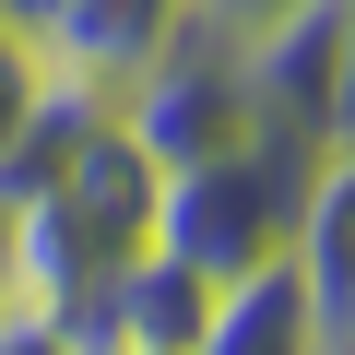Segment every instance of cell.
<instances>
[{"instance_id":"5b68a950","label":"cell","mask_w":355,"mask_h":355,"mask_svg":"<svg viewBox=\"0 0 355 355\" xmlns=\"http://www.w3.org/2000/svg\"><path fill=\"white\" fill-rule=\"evenodd\" d=\"M320 355H355V130L308 154V202H296V249H284Z\"/></svg>"},{"instance_id":"3957f363","label":"cell","mask_w":355,"mask_h":355,"mask_svg":"<svg viewBox=\"0 0 355 355\" xmlns=\"http://www.w3.org/2000/svg\"><path fill=\"white\" fill-rule=\"evenodd\" d=\"M119 119H130V142L154 154V166H202V154H237L249 130H261V95H249V60H237V36H214V24H190L130 95H119Z\"/></svg>"},{"instance_id":"7a4b0ae2","label":"cell","mask_w":355,"mask_h":355,"mask_svg":"<svg viewBox=\"0 0 355 355\" xmlns=\"http://www.w3.org/2000/svg\"><path fill=\"white\" fill-rule=\"evenodd\" d=\"M308 154L320 142H284V130H249L237 154H202V166H166V202H154V249L190 261L202 284H249L296 249V202H308Z\"/></svg>"},{"instance_id":"ba28073f","label":"cell","mask_w":355,"mask_h":355,"mask_svg":"<svg viewBox=\"0 0 355 355\" xmlns=\"http://www.w3.org/2000/svg\"><path fill=\"white\" fill-rule=\"evenodd\" d=\"M0 355H83L60 320H36V308H12V320H0Z\"/></svg>"},{"instance_id":"6da1fadb","label":"cell","mask_w":355,"mask_h":355,"mask_svg":"<svg viewBox=\"0 0 355 355\" xmlns=\"http://www.w3.org/2000/svg\"><path fill=\"white\" fill-rule=\"evenodd\" d=\"M154 202H166V166L130 142L119 107L48 83L36 130L0 166V214H12V284L36 320H60L71 343L95 331V308L119 296V272L154 249Z\"/></svg>"},{"instance_id":"30bf717a","label":"cell","mask_w":355,"mask_h":355,"mask_svg":"<svg viewBox=\"0 0 355 355\" xmlns=\"http://www.w3.org/2000/svg\"><path fill=\"white\" fill-rule=\"evenodd\" d=\"M24 308V284H12V214H0V320Z\"/></svg>"},{"instance_id":"7c38bea8","label":"cell","mask_w":355,"mask_h":355,"mask_svg":"<svg viewBox=\"0 0 355 355\" xmlns=\"http://www.w3.org/2000/svg\"><path fill=\"white\" fill-rule=\"evenodd\" d=\"M331 12H343V24H355V0H331Z\"/></svg>"},{"instance_id":"8fae6325","label":"cell","mask_w":355,"mask_h":355,"mask_svg":"<svg viewBox=\"0 0 355 355\" xmlns=\"http://www.w3.org/2000/svg\"><path fill=\"white\" fill-rule=\"evenodd\" d=\"M0 12H12L24 36H48V12H60V0H0Z\"/></svg>"},{"instance_id":"8992f818","label":"cell","mask_w":355,"mask_h":355,"mask_svg":"<svg viewBox=\"0 0 355 355\" xmlns=\"http://www.w3.org/2000/svg\"><path fill=\"white\" fill-rule=\"evenodd\" d=\"M190 355H320V331H308V296H296V272L272 261V272H249V284H225Z\"/></svg>"},{"instance_id":"9c48e42d","label":"cell","mask_w":355,"mask_h":355,"mask_svg":"<svg viewBox=\"0 0 355 355\" xmlns=\"http://www.w3.org/2000/svg\"><path fill=\"white\" fill-rule=\"evenodd\" d=\"M284 12H296V0H202L214 36H261V24H284Z\"/></svg>"},{"instance_id":"277c9868","label":"cell","mask_w":355,"mask_h":355,"mask_svg":"<svg viewBox=\"0 0 355 355\" xmlns=\"http://www.w3.org/2000/svg\"><path fill=\"white\" fill-rule=\"evenodd\" d=\"M190 24H202V0H60V12H48V71L71 95L119 107Z\"/></svg>"},{"instance_id":"52a82bcc","label":"cell","mask_w":355,"mask_h":355,"mask_svg":"<svg viewBox=\"0 0 355 355\" xmlns=\"http://www.w3.org/2000/svg\"><path fill=\"white\" fill-rule=\"evenodd\" d=\"M48 83H60V71H48V36H24L12 12H0V166H12V142L36 130V107H48Z\"/></svg>"}]
</instances>
